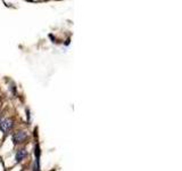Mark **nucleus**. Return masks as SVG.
Masks as SVG:
<instances>
[{"mask_svg":"<svg viewBox=\"0 0 182 171\" xmlns=\"http://www.w3.org/2000/svg\"><path fill=\"white\" fill-rule=\"evenodd\" d=\"M13 127V121L9 119H5L2 121H0V130L2 132H7L11 129Z\"/></svg>","mask_w":182,"mask_h":171,"instance_id":"1","label":"nucleus"},{"mask_svg":"<svg viewBox=\"0 0 182 171\" xmlns=\"http://www.w3.org/2000/svg\"><path fill=\"white\" fill-rule=\"evenodd\" d=\"M27 137V135H26V132H24V131H17V132H15V134L13 135V140H14V143H22V141L25 140V138Z\"/></svg>","mask_w":182,"mask_h":171,"instance_id":"2","label":"nucleus"},{"mask_svg":"<svg viewBox=\"0 0 182 171\" xmlns=\"http://www.w3.org/2000/svg\"><path fill=\"white\" fill-rule=\"evenodd\" d=\"M25 155H26L25 149H19L18 152H17V154H16V161H17V162H21V161L25 157Z\"/></svg>","mask_w":182,"mask_h":171,"instance_id":"3","label":"nucleus"}]
</instances>
